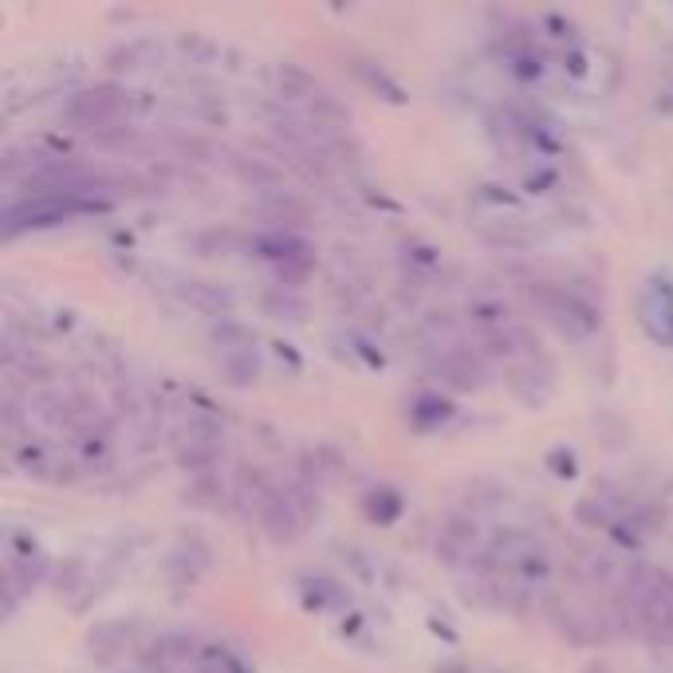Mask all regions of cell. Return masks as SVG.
Masks as SVG:
<instances>
[{
    "mask_svg": "<svg viewBox=\"0 0 673 673\" xmlns=\"http://www.w3.org/2000/svg\"><path fill=\"white\" fill-rule=\"evenodd\" d=\"M437 560L446 563V568H465V563H477L481 556V528L477 520L469 516H449L446 524H441V532H437Z\"/></svg>",
    "mask_w": 673,
    "mask_h": 673,
    "instance_id": "4fadbf2b",
    "label": "cell"
},
{
    "mask_svg": "<svg viewBox=\"0 0 673 673\" xmlns=\"http://www.w3.org/2000/svg\"><path fill=\"white\" fill-rule=\"evenodd\" d=\"M233 245H240L237 233H205V237H197V249H201V257H225Z\"/></svg>",
    "mask_w": 673,
    "mask_h": 673,
    "instance_id": "83f0119b",
    "label": "cell"
},
{
    "mask_svg": "<svg viewBox=\"0 0 673 673\" xmlns=\"http://www.w3.org/2000/svg\"><path fill=\"white\" fill-rule=\"evenodd\" d=\"M485 673H497V670H485Z\"/></svg>",
    "mask_w": 673,
    "mask_h": 673,
    "instance_id": "1f68e13d",
    "label": "cell"
},
{
    "mask_svg": "<svg viewBox=\"0 0 673 673\" xmlns=\"http://www.w3.org/2000/svg\"><path fill=\"white\" fill-rule=\"evenodd\" d=\"M528 300L568 339H590V335L599 332V311H595L590 300H583L575 288H563V284H551V281H532Z\"/></svg>",
    "mask_w": 673,
    "mask_h": 673,
    "instance_id": "5b68a950",
    "label": "cell"
},
{
    "mask_svg": "<svg viewBox=\"0 0 673 673\" xmlns=\"http://www.w3.org/2000/svg\"><path fill=\"white\" fill-rule=\"evenodd\" d=\"M135 111V91H126L119 84H95L75 91L63 107V119L75 126V130H91V135H103L111 126H123Z\"/></svg>",
    "mask_w": 673,
    "mask_h": 673,
    "instance_id": "8992f818",
    "label": "cell"
},
{
    "mask_svg": "<svg viewBox=\"0 0 673 673\" xmlns=\"http://www.w3.org/2000/svg\"><path fill=\"white\" fill-rule=\"evenodd\" d=\"M434 374L449 386V390H465V394L485 390V383H488L485 363H481L469 347H453V351L434 354Z\"/></svg>",
    "mask_w": 673,
    "mask_h": 673,
    "instance_id": "5bb4252c",
    "label": "cell"
},
{
    "mask_svg": "<svg viewBox=\"0 0 673 673\" xmlns=\"http://www.w3.org/2000/svg\"><path fill=\"white\" fill-rule=\"evenodd\" d=\"M638 323L658 347H673V284L670 276H650L638 291Z\"/></svg>",
    "mask_w": 673,
    "mask_h": 673,
    "instance_id": "30bf717a",
    "label": "cell"
},
{
    "mask_svg": "<svg viewBox=\"0 0 673 673\" xmlns=\"http://www.w3.org/2000/svg\"><path fill=\"white\" fill-rule=\"evenodd\" d=\"M257 524L264 532H269L276 544H291V539L300 536L303 532V524H308V516L300 512V504L291 500V493L288 488H272L269 497L260 500V508H257Z\"/></svg>",
    "mask_w": 673,
    "mask_h": 673,
    "instance_id": "7c38bea8",
    "label": "cell"
},
{
    "mask_svg": "<svg viewBox=\"0 0 673 673\" xmlns=\"http://www.w3.org/2000/svg\"><path fill=\"white\" fill-rule=\"evenodd\" d=\"M114 205V197L103 194H28L24 201H12L0 217L4 237H21L32 228H52L60 221L87 217V213H103Z\"/></svg>",
    "mask_w": 673,
    "mask_h": 673,
    "instance_id": "7a4b0ae2",
    "label": "cell"
},
{
    "mask_svg": "<svg viewBox=\"0 0 673 673\" xmlns=\"http://www.w3.org/2000/svg\"><path fill=\"white\" fill-rule=\"evenodd\" d=\"M363 504H366V516L378 520V524H390L394 516H402V500H398V493H390V488H374V493H366Z\"/></svg>",
    "mask_w": 673,
    "mask_h": 673,
    "instance_id": "d4e9b609",
    "label": "cell"
},
{
    "mask_svg": "<svg viewBox=\"0 0 673 673\" xmlns=\"http://www.w3.org/2000/svg\"><path fill=\"white\" fill-rule=\"evenodd\" d=\"M544 614H548V622L556 626V634L575 646L607 643V638H611V626H614V622H607L602 614L587 611V607H579V602H571V599H560V595L544 599Z\"/></svg>",
    "mask_w": 673,
    "mask_h": 673,
    "instance_id": "9c48e42d",
    "label": "cell"
},
{
    "mask_svg": "<svg viewBox=\"0 0 673 673\" xmlns=\"http://www.w3.org/2000/svg\"><path fill=\"white\" fill-rule=\"evenodd\" d=\"M228 500H233V485H228V481L221 477L217 469H213V473H197V477H189V485H186V504L217 512V508H225Z\"/></svg>",
    "mask_w": 673,
    "mask_h": 673,
    "instance_id": "e0dca14e",
    "label": "cell"
},
{
    "mask_svg": "<svg viewBox=\"0 0 673 673\" xmlns=\"http://www.w3.org/2000/svg\"><path fill=\"white\" fill-rule=\"evenodd\" d=\"M434 673H473V670H469V665H465V662H457V658H446V662L437 665V670H434Z\"/></svg>",
    "mask_w": 673,
    "mask_h": 673,
    "instance_id": "f546056e",
    "label": "cell"
},
{
    "mask_svg": "<svg viewBox=\"0 0 673 673\" xmlns=\"http://www.w3.org/2000/svg\"><path fill=\"white\" fill-rule=\"evenodd\" d=\"M12 461L36 481H52V485H63V481H75L79 473V461H75L72 449L55 446L48 437H16L12 441Z\"/></svg>",
    "mask_w": 673,
    "mask_h": 673,
    "instance_id": "ba28073f",
    "label": "cell"
},
{
    "mask_svg": "<svg viewBox=\"0 0 673 673\" xmlns=\"http://www.w3.org/2000/svg\"><path fill=\"white\" fill-rule=\"evenodd\" d=\"M158 60H162V43L150 40V36H135V40H126L107 52V67H111V72H126V75L146 72V67H154Z\"/></svg>",
    "mask_w": 673,
    "mask_h": 673,
    "instance_id": "2e32d148",
    "label": "cell"
},
{
    "mask_svg": "<svg viewBox=\"0 0 673 673\" xmlns=\"http://www.w3.org/2000/svg\"><path fill=\"white\" fill-rule=\"evenodd\" d=\"M135 638H138L135 622L107 619L99 626H91V634H87V653H91L95 665H114L135 650Z\"/></svg>",
    "mask_w": 673,
    "mask_h": 673,
    "instance_id": "9a60e30c",
    "label": "cell"
},
{
    "mask_svg": "<svg viewBox=\"0 0 673 673\" xmlns=\"http://www.w3.org/2000/svg\"><path fill=\"white\" fill-rule=\"evenodd\" d=\"M449 414H453V406L449 402H441V398H422L414 410V422L422 425V429H434V425H441Z\"/></svg>",
    "mask_w": 673,
    "mask_h": 673,
    "instance_id": "484cf974",
    "label": "cell"
},
{
    "mask_svg": "<svg viewBox=\"0 0 673 673\" xmlns=\"http://www.w3.org/2000/svg\"><path fill=\"white\" fill-rule=\"evenodd\" d=\"M575 520H579L583 528H614L619 524V504H614L611 497H583L579 504H575Z\"/></svg>",
    "mask_w": 673,
    "mask_h": 673,
    "instance_id": "44dd1931",
    "label": "cell"
},
{
    "mask_svg": "<svg viewBox=\"0 0 673 673\" xmlns=\"http://www.w3.org/2000/svg\"><path fill=\"white\" fill-rule=\"evenodd\" d=\"M182 296H186L197 311H205V315L228 320V311H233L228 288H221V284H213V281H194V276H189V281H182Z\"/></svg>",
    "mask_w": 673,
    "mask_h": 673,
    "instance_id": "ac0fdd59",
    "label": "cell"
},
{
    "mask_svg": "<svg viewBox=\"0 0 673 673\" xmlns=\"http://www.w3.org/2000/svg\"><path fill=\"white\" fill-rule=\"evenodd\" d=\"M260 213L269 221H276V228H284V225H296V221L308 217V205H303L300 197H291L288 189H281V194L260 197Z\"/></svg>",
    "mask_w": 673,
    "mask_h": 673,
    "instance_id": "ffe728a7",
    "label": "cell"
},
{
    "mask_svg": "<svg viewBox=\"0 0 673 673\" xmlns=\"http://www.w3.org/2000/svg\"><path fill=\"white\" fill-rule=\"evenodd\" d=\"M174 446H177V465L186 469L189 477L213 473L221 453H225V417L213 414V406H201V410L189 406Z\"/></svg>",
    "mask_w": 673,
    "mask_h": 673,
    "instance_id": "277c9868",
    "label": "cell"
},
{
    "mask_svg": "<svg viewBox=\"0 0 673 673\" xmlns=\"http://www.w3.org/2000/svg\"><path fill=\"white\" fill-rule=\"evenodd\" d=\"M300 595L308 607H315V611L342 607V599H347V590H342L335 579H327V575H308V579H300Z\"/></svg>",
    "mask_w": 673,
    "mask_h": 673,
    "instance_id": "7402d4cb",
    "label": "cell"
},
{
    "mask_svg": "<svg viewBox=\"0 0 673 673\" xmlns=\"http://www.w3.org/2000/svg\"><path fill=\"white\" fill-rule=\"evenodd\" d=\"M622 626H634L653 643H673V575L638 568L622 587Z\"/></svg>",
    "mask_w": 673,
    "mask_h": 673,
    "instance_id": "6da1fadb",
    "label": "cell"
},
{
    "mask_svg": "<svg viewBox=\"0 0 673 673\" xmlns=\"http://www.w3.org/2000/svg\"><path fill=\"white\" fill-rule=\"evenodd\" d=\"M201 638L189 631H170L158 634L154 643L142 650V670L146 673H186L189 665L201 658Z\"/></svg>",
    "mask_w": 673,
    "mask_h": 673,
    "instance_id": "8fae6325",
    "label": "cell"
},
{
    "mask_svg": "<svg viewBox=\"0 0 673 673\" xmlns=\"http://www.w3.org/2000/svg\"><path fill=\"white\" fill-rule=\"evenodd\" d=\"M272 79H276L281 103L296 107L311 123L327 126V130H351V107L342 103L332 87H323L311 72H303L300 63H276Z\"/></svg>",
    "mask_w": 673,
    "mask_h": 673,
    "instance_id": "3957f363",
    "label": "cell"
},
{
    "mask_svg": "<svg viewBox=\"0 0 673 673\" xmlns=\"http://www.w3.org/2000/svg\"><path fill=\"white\" fill-rule=\"evenodd\" d=\"M579 673H614V670H611L607 662H590V665H583Z\"/></svg>",
    "mask_w": 673,
    "mask_h": 673,
    "instance_id": "4dcf8cb0",
    "label": "cell"
},
{
    "mask_svg": "<svg viewBox=\"0 0 673 673\" xmlns=\"http://www.w3.org/2000/svg\"><path fill=\"white\" fill-rule=\"evenodd\" d=\"M354 72H359V79H363L371 91H378L383 99H390V103H402L406 95H402V87H398V79H390V75L378 67V63H371V60H354Z\"/></svg>",
    "mask_w": 673,
    "mask_h": 673,
    "instance_id": "cb8c5ba5",
    "label": "cell"
},
{
    "mask_svg": "<svg viewBox=\"0 0 673 673\" xmlns=\"http://www.w3.org/2000/svg\"><path fill=\"white\" fill-rule=\"evenodd\" d=\"M213 342L221 351V374L233 386H249L260 378V354H257V335L237 320H221L213 327Z\"/></svg>",
    "mask_w": 673,
    "mask_h": 673,
    "instance_id": "52a82bcc",
    "label": "cell"
},
{
    "mask_svg": "<svg viewBox=\"0 0 673 673\" xmlns=\"http://www.w3.org/2000/svg\"><path fill=\"white\" fill-rule=\"evenodd\" d=\"M182 52L189 55L194 63H209V60H217L221 55V48L213 40H205V36H197V32H189V36H182Z\"/></svg>",
    "mask_w": 673,
    "mask_h": 673,
    "instance_id": "4316f807",
    "label": "cell"
},
{
    "mask_svg": "<svg viewBox=\"0 0 673 673\" xmlns=\"http://www.w3.org/2000/svg\"><path fill=\"white\" fill-rule=\"evenodd\" d=\"M264 311H269V315H276V320L300 323L308 308H303V300L296 296V288H284V284H276V288L264 291Z\"/></svg>",
    "mask_w": 673,
    "mask_h": 673,
    "instance_id": "603a6c76",
    "label": "cell"
},
{
    "mask_svg": "<svg viewBox=\"0 0 673 673\" xmlns=\"http://www.w3.org/2000/svg\"><path fill=\"white\" fill-rule=\"evenodd\" d=\"M469 323L477 335L504 332V327H512V311L497 296H477V300H469Z\"/></svg>",
    "mask_w": 673,
    "mask_h": 673,
    "instance_id": "d6986e66",
    "label": "cell"
},
{
    "mask_svg": "<svg viewBox=\"0 0 673 673\" xmlns=\"http://www.w3.org/2000/svg\"><path fill=\"white\" fill-rule=\"evenodd\" d=\"M477 201H485V205H497V209H508V213H520V197L504 194L500 186H477Z\"/></svg>",
    "mask_w": 673,
    "mask_h": 673,
    "instance_id": "f1b7e54d",
    "label": "cell"
}]
</instances>
